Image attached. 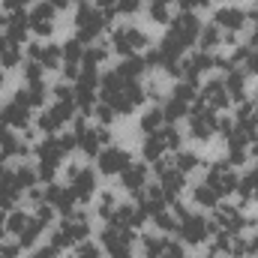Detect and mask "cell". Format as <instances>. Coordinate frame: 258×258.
Returning a JSON list of instances; mask_svg holds the SVG:
<instances>
[{"mask_svg": "<svg viewBox=\"0 0 258 258\" xmlns=\"http://www.w3.org/2000/svg\"><path fill=\"white\" fill-rule=\"evenodd\" d=\"M111 21L105 18V15H99L96 12V6H90V3H78V9H75V27H78V33H75V39H81V45H93L99 36H102V30L108 27Z\"/></svg>", "mask_w": 258, "mask_h": 258, "instance_id": "obj_1", "label": "cell"}, {"mask_svg": "<svg viewBox=\"0 0 258 258\" xmlns=\"http://www.w3.org/2000/svg\"><path fill=\"white\" fill-rule=\"evenodd\" d=\"M168 39H174L180 48H189L201 36V18L195 12H177V18L168 21Z\"/></svg>", "mask_w": 258, "mask_h": 258, "instance_id": "obj_2", "label": "cell"}, {"mask_svg": "<svg viewBox=\"0 0 258 258\" xmlns=\"http://www.w3.org/2000/svg\"><path fill=\"white\" fill-rule=\"evenodd\" d=\"M177 234H180V243L201 246V243H204L210 234H216V225H213L210 219L198 216V213H189V216H183V219H180V225H177Z\"/></svg>", "mask_w": 258, "mask_h": 258, "instance_id": "obj_3", "label": "cell"}, {"mask_svg": "<svg viewBox=\"0 0 258 258\" xmlns=\"http://www.w3.org/2000/svg\"><path fill=\"white\" fill-rule=\"evenodd\" d=\"M204 183H207L213 192L219 195V198H225V195L237 192V183H240V177L234 174V168H231L225 159H219V162H213V165H210V171H207Z\"/></svg>", "mask_w": 258, "mask_h": 258, "instance_id": "obj_4", "label": "cell"}, {"mask_svg": "<svg viewBox=\"0 0 258 258\" xmlns=\"http://www.w3.org/2000/svg\"><path fill=\"white\" fill-rule=\"evenodd\" d=\"M216 111L210 108V105H204L201 99H195L192 108H189V135L192 138H201V141H207L213 132H216Z\"/></svg>", "mask_w": 258, "mask_h": 258, "instance_id": "obj_5", "label": "cell"}, {"mask_svg": "<svg viewBox=\"0 0 258 258\" xmlns=\"http://www.w3.org/2000/svg\"><path fill=\"white\" fill-rule=\"evenodd\" d=\"M30 102H27V93L24 90H18L15 96H12V102H6L3 108H0V123L3 126H15V129H27L30 126Z\"/></svg>", "mask_w": 258, "mask_h": 258, "instance_id": "obj_6", "label": "cell"}, {"mask_svg": "<svg viewBox=\"0 0 258 258\" xmlns=\"http://www.w3.org/2000/svg\"><path fill=\"white\" fill-rule=\"evenodd\" d=\"M111 45H114L117 54L129 57V54L147 48V45H150V36H147L141 27H114V33H111Z\"/></svg>", "mask_w": 258, "mask_h": 258, "instance_id": "obj_7", "label": "cell"}, {"mask_svg": "<svg viewBox=\"0 0 258 258\" xmlns=\"http://www.w3.org/2000/svg\"><path fill=\"white\" fill-rule=\"evenodd\" d=\"M66 180H69V189L75 195V201H81V204L96 192V171H93V168L69 165V168H66Z\"/></svg>", "mask_w": 258, "mask_h": 258, "instance_id": "obj_8", "label": "cell"}, {"mask_svg": "<svg viewBox=\"0 0 258 258\" xmlns=\"http://www.w3.org/2000/svg\"><path fill=\"white\" fill-rule=\"evenodd\" d=\"M75 117V102H54L51 108H45L42 114H39V120H36V129H42L45 135H54L57 129L69 123Z\"/></svg>", "mask_w": 258, "mask_h": 258, "instance_id": "obj_9", "label": "cell"}, {"mask_svg": "<svg viewBox=\"0 0 258 258\" xmlns=\"http://www.w3.org/2000/svg\"><path fill=\"white\" fill-rule=\"evenodd\" d=\"M216 213H213V225H216V231H225V234H240L243 228H246V216L240 213V207H231V204H216L213 207Z\"/></svg>", "mask_w": 258, "mask_h": 258, "instance_id": "obj_10", "label": "cell"}, {"mask_svg": "<svg viewBox=\"0 0 258 258\" xmlns=\"http://www.w3.org/2000/svg\"><path fill=\"white\" fill-rule=\"evenodd\" d=\"M96 159H99V171L108 174V177L111 174H120L123 168H129V162H132V156H129L123 147H102Z\"/></svg>", "mask_w": 258, "mask_h": 258, "instance_id": "obj_11", "label": "cell"}, {"mask_svg": "<svg viewBox=\"0 0 258 258\" xmlns=\"http://www.w3.org/2000/svg\"><path fill=\"white\" fill-rule=\"evenodd\" d=\"M246 21H249V15H246V9H240V6H222V9H216V15H213V24H216L219 30H225V33L243 30Z\"/></svg>", "mask_w": 258, "mask_h": 258, "instance_id": "obj_12", "label": "cell"}, {"mask_svg": "<svg viewBox=\"0 0 258 258\" xmlns=\"http://www.w3.org/2000/svg\"><path fill=\"white\" fill-rule=\"evenodd\" d=\"M198 99H201L204 105H210L213 111H219V108H225V105L231 102V96H228L222 78H210V81H204V87L198 90Z\"/></svg>", "mask_w": 258, "mask_h": 258, "instance_id": "obj_13", "label": "cell"}, {"mask_svg": "<svg viewBox=\"0 0 258 258\" xmlns=\"http://www.w3.org/2000/svg\"><path fill=\"white\" fill-rule=\"evenodd\" d=\"M210 69H216V54H210V51H195V54L183 57V78L186 81L198 84V75H204Z\"/></svg>", "mask_w": 258, "mask_h": 258, "instance_id": "obj_14", "label": "cell"}, {"mask_svg": "<svg viewBox=\"0 0 258 258\" xmlns=\"http://www.w3.org/2000/svg\"><path fill=\"white\" fill-rule=\"evenodd\" d=\"M27 57L36 60V63H42V69H57V66L63 63V51H60V45H54V42H48V45L30 42V45H27Z\"/></svg>", "mask_w": 258, "mask_h": 258, "instance_id": "obj_15", "label": "cell"}, {"mask_svg": "<svg viewBox=\"0 0 258 258\" xmlns=\"http://www.w3.org/2000/svg\"><path fill=\"white\" fill-rule=\"evenodd\" d=\"M147 177H150L147 162H129V168L120 171V183H123V189H129L132 195H138L147 186Z\"/></svg>", "mask_w": 258, "mask_h": 258, "instance_id": "obj_16", "label": "cell"}, {"mask_svg": "<svg viewBox=\"0 0 258 258\" xmlns=\"http://www.w3.org/2000/svg\"><path fill=\"white\" fill-rule=\"evenodd\" d=\"M45 204H51L57 213H63V216H69L72 210H75V195H72V189L69 186H57V183H48V189H45Z\"/></svg>", "mask_w": 258, "mask_h": 258, "instance_id": "obj_17", "label": "cell"}, {"mask_svg": "<svg viewBox=\"0 0 258 258\" xmlns=\"http://www.w3.org/2000/svg\"><path fill=\"white\" fill-rule=\"evenodd\" d=\"M0 24L6 27V39H9L12 45H21V42H27V30H30V21H27V15H24V12H15V15H3V18H0Z\"/></svg>", "mask_w": 258, "mask_h": 258, "instance_id": "obj_18", "label": "cell"}, {"mask_svg": "<svg viewBox=\"0 0 258 258\" xmlns=\"http://www.w3.org/2000/svg\"><path fill=\"white\" fill-rule=\"evenodd\" d=\"M159 177V186H162V192H165V198L171 201V198H177V195L183 192V186H186V174L183 171H177L174 168V162L162 171V174H156Z\"/></svg>", "mask_w": 258, "mask_h": 258, "instance_id": "obj_19", "label": "cell"}, {"mask_svg": "<svg viewBox=\"0 0 258 258\" xmlns=\"http://www.w3.org/2000/svg\"><path fill=\"white\" fill-rule=\"evenodd\" d=\"M99 240H102V246L111 252V249H117V246H132V240H135V231L132 228H117V225H105L102 228V234H99Z\"/></svg>", "mask_w": 258, "mask_h": 258, "instance_id": "obj_20", "label": "cell"}, {"mask_svg": "<svg viewBox=\"0 0 258 258\" xmlns=\"http://www.w3.org/2000/svg\"><path fill=\"white\" fill-rule=\"evenodd\" d=\"M36 156H39V162H54V165H60V159L66 156V150H63V144H60L57 135H45V138L36 144Z\"/></svg>", "mask_w": 258, "mask_h": 258, "instance_id": "obj_21", "label": "cell"}, {"mask_svg": "<svg viewBox=\"0 0 258 258\" xmlns=\"http://www.w3.org/2000/svg\"><path fill=\"white\" fill-rule=\"evenodd\" d=\"M222 81H225V90H228V96L243 102V96H246V72H243V69H228Z\"/></svg>", "mask_w": 258, "mask_h": 258, "instance_id": "obj_22", "label": "cell"}, {"mask_svg": "<svg viewBox=\"0 0 258 258\" xmlns=\"http://www.w3.org/2000/svg\"><path fill=\"white\" fill-rule=\"evenodd\" d=\"M141 153H144V162H156V159H162L165 153H168V147H165V141H162V135L159 132H153V135H147L144 138V147H141Z\"/></svg>", "mask_w": 258, "mask_h": 258, "instance_id": "obj_23", "label": "cell"}, {"mask_svg": "<svg viewBox=\"0 0 258 258\" xmlns=\"http://www.w3.org/2000/svg\"><path fill=\"white\" fill-rule=\"evenodd\" d=\"M165 123H168V120H165V111H162V105H153V108H147V111L141 114V132H144V135H153V132H159Z\"/></svg>", "mask_w": 258, "mask_h": 258, "instance_id": "obj_24", "label": "cell"}, {"mask_svg": "<svg viewBox=\"0 0 258 258\" xmlns=\"http://www.w3.org/2000/svg\"><path fill=\"white\" fill-rule=\"evenodd\" d=\"M42 231H45V222H42V219H36V216H30V219H27V225H24V231L18 234L21 249H30V246L42 237Z\"/></svg>", "mask_w": 258, "mask_h": 258, "instance_id": "obj_25", "label": "cell"}, {"mask_svg": "<svg viewBox=\"0 0 258 258\" xmlns=\"http://www.w3.org/2000/svg\"><path fill=\"white\" fill-rule=\"evenodd\" d=\"M144 69H147V63H144V57H138V54H129L126 60H120V66H117V72H120L126 81H138V78L144 75Z\"/></svg>", "mask_w": 258, "mask_h": 258, "instance_id": "obj_26", "label": "cell"}, {"mask_svg": "<svg viewBox=\"0 0 258 258\" xmlns=\"http://www.w3.org/2000/svg\"><path fill=\"white\" fill-rule=\"evenodd\" d=\"M54 18H57V9H54L48 0H39V3L27 12V21H30V24H51Z\"/></svg>", "mask_w": 258, "mask_h": 258, "instance_id": "obj_27", "label": "cell"}, {"mask_svg": "<svg viewBox=\"0 0 258 258\" xmlns=\"http://www.w3.org/2000/svg\"><path fill=\"white\" fill-rule=\"evenodd\" d=\"M237 192H240V198H243V204H246L249 198H258V165H252V168L240 177Z\"/></svg>", "mask_w": 258, "mask_h": 258, "instance_id": "obj_28", "label": "cell"}, {"mask_svg": "<svg viewBox=\"0 0 258 258\" xmlns=\"http://www.w3.org/2000/svg\"><path fill=\"white\" fill-rule=\"evenodd\" d=\"M171 162H174V168H177V171H183V174H192V171L201 168V156L192 153V150H177Z\"/></svg>", "mask_w": 258, "mask_h": 258, "instance_id": "obj_29", "label": "cell"}, {"mask_svg": "<svg viewBox=\"0 0 258 258\" xmlns=\"http://www.w3.org/2000/svg\"><path fill=\"white\" fill-rule=\"evenodd\" d=\"M189 108H192L189 102H180V99H174V96L162 102V111H165V120H168V123H174V120H180V117H189Z\"/></svg>", "mask_w": 258, "mask_h": 258, "instance_id": "obj_30", "label": "cell"}, {"mask_svg": "<svg viewBox=\"0 0 258 258\" xmlns=\"http://www.w3.org/2000/svg\"><path fill=\"white\" fill-rule=\"evenodd\" d=\"M219 42H222V30H219L216 24H207V27H201V36H198V45H201V51H213Z\"/></svg>", "mask_w": 258, "mask_h": 258, "instance_id": "obj_31", "label": "cell"}, {"mask_svg": "<svg viewBox=\"0 0 258 258\" xmlns=\"http://www.w3.org/2000/svg\"><path fill=\"white\" fill-rule=\"evenodd\" d=\"M24 93H27L30 108H42V105H45V99H48V87H45V81H30Z\"/></svg>", "mask_w": 258, "mask_h": 258, "instance_id": "obj_32", "label": "cell"}, {"mask_svg": "<svg viewBox=\"0 0 258 258\" xmlns=\"http://www.w3.org/2000/svg\"><path fill=\"white\" fill-rule=\"evenodd\" d=\"M105 57H108V48L105 45H87L84 48V57H81V66L96 69L99 63H105Z\"/></svg>", "mask_w": 258, "mask_h": 258, "instance_id": "obj_33", "label": "cell"}, {"mask_svg": "<svg viewBox=\"0 0 258 258\" xmlns=\"http://www.w3.org/2000/svg\"><path fill=\"white\" fill-rule=\"evenodd\" d=\"M141 243H144V258H162V249H165L168 240L162 234H144Z\"/></svg>", "mask_w": 258, "mask_h": 258, "instance_id": "obj_34", "label": "cell"}, {"mask_svg": "<svg viewBox=\"0 0 258 258\" xmlns=\"http://www.w3.org/2000/svg\"><path fill=\"white\" fill-rule=\"evenodd\" d=\"M171 96H174V99H180V102H189V105H192L195 99H198V84L183 78V81H177V84H174Z\"/></svg>", "mask_w": 258, "mask_h": 258, "instance_id": "obj_35", "label": "cell"}, {"mask_svg": "<svg viewBox=\"0 0 258 258\" xmlns=\"http://www.w3.org/2000/svg\"><path fill=\"white\" fill-rule=\"evenodd\" d=\"M192 201L198 204V207H216V204H219V195L213 192L207 183H201V186L192 189Z\"/></svg>", "mask_w": 258, "mask_h": 258, "instance_id": "obj_36", "label": "cell"}, {"mask_svg": "<svg viewBox=\"0 0 258 258\" xmlns=\"http://www.w3.org/2000/svg\"><path fill=\"white\" fill-rule=\"evenodd\" d=\"M153 225H156L162 234H171V231H177V225H180V222H177V216H174L171 210H162V213H156V216H153Z\"/></svg>", "mask_w": 258, "mask_h": 258, "instance_id": "obj_37", "label": "cell"}, {"mask_svg": "<svg viewBox=\"0 0 258 258\" xmlns=\"http://www.w3.org/2000/svg\"><path fill=\"white\" fill-rule=\"evenodd\" d=\"M96 210H99V216L108 222V219H111V213L117 210V195H114V192H99V204H96Z\"/></svg>", "mask_w": 258, "mask_h": 258, "instance_id": "obj_38", "label": "cell"}, {"mask_svg": "<svg viewBox=\"0 0 258 258\" xmlns=\"http://www.w3.org/2000/svg\"><path fill=\"white\" fill-rule=\"evenodd\" d=\"M147 15H150V21H159V24H168V21H171L168 3H162V0H150V6H147Z\"/></svg>", "mask_w": 258, "mask_h": 258, "instance_id": "obj_39", "label": "cell"}, {"mask_svg": "<svg viewBox=\"0 0 258 258\" xmlns=\"http://www.w3.org/2000/svg\"><path fill=\"white\" fill-rule=\"evenodd\" d=\"M27 213L24 210H9L6 213V231H12V234H21L24 231V225H27Z\"/></svg>", "mask_w": 258, "mask_h": 258, "instance_id": "obj_40", "label": "cell"}, {"mask_svg": "<svg viewBox=\"0 0 258 258\" xmlns=\"http://www.w3.org/2000/svg\"><path fill=\"white\" fill-rule=\"evenodd\" d=\"M159 135H162V141H165L168 150H177L180 147V132L174 129V123H165V126L159 129Z\"/></svg>", "mask_w": 258, "mask_h": 258, "instance_id": "obj_41", "label": "cell"}, {"mask_svg": "<svg viewBox=\"0 0 258 258\" xmlns=\"http://www.w3.org/2000/svg\"><path fill=\"white\" fill-rule=\"evenodd\" d=\"M18 63H21V48L9 42V48H6L3 57H0V66H3V69H12V66H18Z\"/></svg>", "mask_w": 258, "mask_h": 258, "instance_id": "obj_42", "label": "cell"}, {"mask_svg": "<svg viewBox=\"0 0 258 258\" xmlns=\"http://www.w3.org/2000/svg\"><path fill=\"white\" fill-rule=\"evenodd\" d=\"M93 114H96V120H99V126H108L117 114H114V108L111 105H105V102H96V108H93Z\"/></svg>", "mask_w": 258, "mask_h": 258, "instance_id": "obj_43", "label": "cell"}, {"mask_svg": "<svg viewBox=\"0 0 258 258\" xmlns=\"http://www.w3.org/2000/svg\"><path fill=\"white\" fill-rule=\"evenodd\" d=\"M249 159V147H228V156H225V162L234 168V165H243Z\"/></svg>", "mask_w": 258, "mask_h": 258, "instance_id": "obj_44", "label": "cell"}, {"mask_svg": "<svg viewBox=\"0 0 258 258\" xmlns=\"http://www.w3.org/2000/svg\"><path fill=\"white\" fill-rule=\"evenodd\" d=\"M75 258H102V252H99L96 243L81 240V243H75Z\"/></svg>", "mask_w": 258, "mask_h": 258, "instance_id": "obj_45", "label": "cell"}, {"mask_svg": "<svg viewBox=\"0 0 258 258\" xmlns=\"http://www.w3.org/2000/svg\"><path fill=\"white\" fill-rule=\"evenodd\" d=\"M246 252H249V240L246 237H231V249H228V255L231 258H246Z\"/></svg>", "mask_w": 258, "mask_h": 258, "instance_id": "obj_46", "label": "cell"}, {"mask_svg": "<svg viewBox=\"0 0 258 258\" xmlns=\"http://www.w3.org/2000/svg\"><path fill=\"white\" fill-rule=\"evenodd\" d=\"M36 174H39L42 183H54V177H57V165H54V162H39Z\"/></svg>", "mask_w": 258, "mask_h": 258, "instance_id": "obj_47", "label": "cell"}, {"mask_svg": "<svg viewBox=\"0 0 258 258\" xmlns=\"http://www.w3.org/2000/svg\"><path fill=\"white\" fill-rule=\"evenodd\" d=\"M162 258H186V249L180 240H168L165 249H162Z\"/></svg>", "mask_w": 258, "mask_h": 258, "instance_id": "obj_48", "label": "cell"}, {"mask_svg": "<svg viewBox=\"0 0 258 258\" xmlns=\"http://www.w3.org/2000/svg\"><path fill=\"white\" fill-rule=\"evenodd\" d=\"M42 63H36V60H27V66H24V78H27V84L30 81H42Z\"/></svg>", "mask_w": 258, "mask_h": 258, "instance_id": "obj_49", "label": "cell"}, {"mask_svg": "<svg viewBox=\"0 0 258 258\" xmlns=\"http://www.w3.org/2000/svg\"><path fill=\"white\" fill-rule=\"evenodd\" d=\"M93 6H96V12H99V15H105L108 21H111V18H114V12H117V0H96Z\"/></svg>", "mask_w": 258, "mask_h": 258, "instance_id": "obj_50", "label": "cell"}, {"mask_svg": "<svg viewBox=\"0 0 258 258\" xmlns=\"http://www.w3.org/2000/svg\"><path fill=\"white\" fill-rule=\"evenodd\" d=\"M141 3H144V0H117V12L132 15V12H138V9H141Z\"/></svg>", "mask_w": 258, "mask_h": 258, "instance_id": "obj_51", "label": "cell"}, {"mask_svg": "<svg viewBox=\"0 0 258 258\" xmlns=\"http://www.w3.org/2000/svg\"><path fill=\"white\" fill-rule=\"evenodd\" d=\"M216 132H219L222 138H228V135L234 132V120H231V117H219V120H216Z\"/></svg>", "mask_w": 258, "mask_h": 258, "instance_id": "obj_52", "label": "cell"}, {"mask_svg": "<svg viewBox=\"0 0 258 258\" xmlns=\"http://www.w3.org/2000/svg\"><path fill=\"white\" fill-rule=\"evenodd\" d=\"M27 3L30 0H3V9H6V15H15V12H24Z\"/></svg>", "mask_w": 258, "mask_h": 258, "instance_id": "obj_53", "label": "cell"}, {"mask_svg": "<svg viewBox=\"0 0 258 258\" xmlns=\"http://www.w3.org/2000/svg\"><path fill=\"white\" fill-rule=\"evenodd\" d=\"M30 258H60V252L48 243V246H39V249H33V255Z\"/></svg>", "mask_w": 258, "mask_h": 258, "instance_id": "obj_54", "label": "cell"}, {"mask_svg": "<svg viewBox=\"0 0 258 258\" xmlns=\"http://www.w3.org/2000/svg\"><path fill=\"white\" fill-rule=\"evenodd\" d=\"M243 72H246V75H249V72H255V75H258V48L249 51V57H246V63H243Z\"/></svg>", "mask_w": 258, "mask_h": 258, "instance_id": "obj_55", "label": "cell"}, {"mask_svg": "<svg viewBox=\"0 0 258 258\" xmlns=\"http://www.w3.org/2000/svg\"><path fill=\"white\" fill-rule=\"evenodd\" d=\"M30 30H33L36 36H51V33H54V21H51V24H30Z\"/></svg>", "mask_w": 258, "mask_h": 258, "instance_id": "obj_56", "label": "cell"}, {"mask_svg": "<svg viewBox=\"0 0 258 258\" xmlns=\"http://www.w3.org/2000/svg\"><path fill=\"white\" fill-rule=\"evenodd\" d=\"M108 258H135L132 255V246H117V249H111V252H108Z\"/></svg>", "mask_w": 258, "mask_h": 258, "instance_id": "obj_57", "label": "cell"}, {"mask_svg": "<svg viewBox=\"0 0 258 258\" xmlns=\"http://www.w3.org/2000/svg\"><path fill=\"white\" fill-rule=\"evenodd\" d=\"M249 255H258V231L249 237Z\"/></svg>", "mask_w": 258, "mask_h": 258, "instance_id": "obj_58", "label": "cell"}, {"mask_svg": "<svg viewBox=\"0 0 258 258\" xmlns=\"http://www.w3.org/2000/svg\"><path fill=\"white\" fill-rule=\"evenodd\" d=\"M48 3H51V6H54V9H66V6H69V3H72V0H48Z\"/></svg>", "mask_w": 258, "mask_h": 258, "instance_id": "obj_59", "label": "cell"}, {"mask_svg": "<svg viewBox=\"0 0 258 258\" xmlns=\"http://www.w3.org/2000/svg\"><path fill=\"white\" fill-rule=\"evenodd\" d=\"M6 48H9V39H6V33H0V57H3Z\"/></svg>", "mask_w": 258, "mask_h": 258, "instance_id": "obj_60", "label": "cell"}, {"mask_svg": "<svg viewBox=\"0 0 258 258\" xmlns=\"http://www.w3.org/2000/svg\"><path fill=\"white\" fill-rule=\"evenodd\" d=\"M249 156H255V159H258V141H252V144H249Z\"/></svg>", "mask_w": 258, "mask_h": 258, "instance_id": "obj_61", "label": "cell"}, {"mask_svg": "<svg viewBox=\"0 0 258 258\" xmlns=\"http://www.w3.org/2000/svg\"><path fill=\"white\" fill-rule=\"evenodd\" d=\"M3 81H6V75H3V69H0V87H3Z\"/></svg>", "mask_w": 258, "mask_h": 258, "instance_id": "obj_62", "label": "cell"}, {"mask_svg": "<svg viewBox=\"0 0 258 258\" xmlns=\"http://www.w3.org/2000/svg\"><path fill=\"white\" fill-rule=\"evenodd\" d=\"M252 108H255V114H258V99H255V102H252Z\"/></svg>", "mask_w": 258, "mask_h": 258, "instance_id": "obj_63", "label": "cell"}, {"mask_svg": "<svg viewBox=\"0 0 258 258\" xmlns=\"http://www.w3.org/2000/svg\"><path fill=\"white\" fill-rule=\"evenodd\" d=\"M0 108H3V105H0Z\"/></svg>", "mask_w": 258, "mask_h": 258, "instance_id": "obj_64", "label": "cell"}]
</instances>
